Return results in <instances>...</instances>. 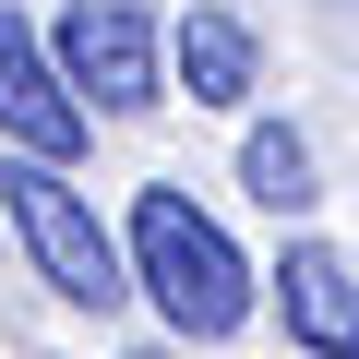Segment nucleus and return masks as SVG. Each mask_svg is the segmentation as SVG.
<instances>
[{
    "instance_id": "20e7f679",
    "label": "nucleus",
    "mask_w": 359,
    "mask_h": 359,
    "mask_svg": "<svg viewBox=\"0 0 359 359\" xmlns=\"http://www.w3.org/2000/svg\"><path fill=\"white\" fill-rule=\"evenodd\" d=\"M84 132H96V108L60 84V60L36 48V25L0 0V144H13V156H48V168H72V156H84Z\"/></svg>"
},
{
    "instance_id": "f03ea898",
    "label": "nucleus",
    "mask_w": 359,
    "mask_h": 359,
    "mask_svg": "<svg viewBox=\"0 0 359 359\" xmlns=\"http://www.w3.org/2000/svg\"><path fill=\"white\" fill-rule=\"evenodd\" d=\"M0 216L25 228L36 276H48L72 311H120V299H132V252L96 228V204L72 192V168H48V156H13V168H0Z\"/></svg>"
},
{
    "instance_id": "39448f33",
    "label": "nucleus",
    "mask_w": 359,
    "mask_h": 359,
    "mask_svg": "<svg viewBox=\"0 0 359 359\" xmlns=\"http://www.w3.org/2000/svg\"><path fill=\"white\" fill-rule=\"evenodd\" d=\"M276 311H287V335H299L311 359H359V264H347V252L287 240V264H276Z\"/></svg>"
},
{
    "instance_id": "7ed1b4c3",
    "label": "nucleus",
    "mask_w": 359,
    "mask_h": 359,
    "mask_svg": "<svg viewBox=\"0 0 359 359\" xmlns=\"http://www.w3.org/2000/svg\"><path fill=\"white\" fill-rule=\"evenodd\" d=\"M48 60H60V84L84 96V108H108V120H144L156 108V25H144V0H72L60 13V36H48Z\"/></svg>"
},
{
    "instance_id": "0eeeda50",
    "label": "nucleus",
    "mask_w": 359,
    "mask_h": 359,
    "mask_svg": "<svg viewBox=\"0 0 359 359\" xmlns=\"http://www.w3.org/2000/svg\"><path fill=\"white\" fill-rule=\"evenodd\" d=\"M240 192H252L264 216H311V204H323V192H311V144H299V132H276V120H264V132H240Z\"/></svg>"
},
{
    "instance_id": "f257e3e1",
    "label": "nucleus",
    "mask_w": 359,
    "mask_h": 359,
    "mask_svg": "<svg viewBox=\"0 0 359 359\" xmlns=\"http://www.w3.org/2000/svg\"><path fill=\"white\" fill-rule=\"evenodd\" d=\"M132 287L168 311V335H192V347H228L240 323H252V264H240V240L192 204V192H132Z\"/></svg>"
},
{
    "instance_id": "423d86ee",
    "label": "nucleus",
    "mask_w": 359,
    "mask_h": 359,
    "mask_svg": "<svg viewBox=\"0 0 359 359\" xmlns=\"http://www.w3.org/2000/svg\"><path fill=\"white\" fill-rule=\"evenodd\" d=\"M168 60H180V84H192V108H240V96L264 84L252 25H240V13H216V0H192V13L168 25Z\"/></svg>"
}]
</instances>
